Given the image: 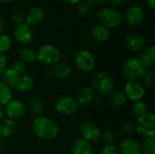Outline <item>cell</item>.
<instances>
[{"instance_id":"1","label":"cell","mask_w":155,"mask_h":154,"mask_svg":"<svg viewBox=\"0 0 155 154\" xmlns=\"http://www.w3.org/2000/svg\"><path fill=\"white\" fill-rule=\"evenodd\" d=\"M33 132L37 138L43 141H51L57 136L59 128L54 120L39 116L33 121Z\"/></svg>"},{"instance_id":"2","label":"cell","mask_w":155,"mask_h":154,"mask_svg":"<svg viewBox=\"0 0 155 154\" xmlns=\"http://www.w3.org/2000/svg\"><path fill=\"white\" fill-rule=\"evenodd\" d=\"M37 54V60L40 61L42 64H47V65H53L56 64L60 62L62 58V53L58 47H56L54 44H44L42 45Z\"/></svg>"},{"instance_id":"3","label":"cell","mask_w":155,"mask_h":154,"mask_svg":"<svg viewBox=\"0 0 155 154\" xmlns=\"http://www.w3.org/2000/svg\"><path fill=\"white\" fill-rule=\"evenodd\" d=\"M144 72L145 67L140 58L137 57H131L126 60L123 67V74L129 81L138 80L143 76Z\"/></svg>"},{"instance_id":"4","label":"cell","mask_w":155,"mask_h":154,"mask_svg":"<svg viewBox=\"0 0 155 154\" xmlns=\"http://www.w3.org/2000/svg\"><path fill=\"white\" fill-rule=\"evenodd\" d=\"M134 130L143 137L154 136L155 133V116L152 113H146L141 117L137 118Z\"/></svg>"},{"instance_id":"5","label":"cell","mask_w":155,"mask_h":154,"mask_svg":"<svg viewBox=\"0 0 155 154\" xmlns=\"http://www.w3.org/2000/svg\"><path fill=\"white\" fill-rule=\"evenodd\" d=\"M97 17L102 25L109 28H116L123 22V16L114 7H104L97 13Z\"/></svg>"},{"instance_id":"6","label":"cell","mask_w":155,"mask_h":154,"mask_svg":"<svg viewBox=\"0 0 155 154\" xmlns=\"http://www.w3.org/2000/svg\"><path fill=\"white\" fill-rule=\"evenodd\" d=\"M92 84L95 91L102 95H109L114 87L113 78L104 72L96 73L93 76Z\"/></svg>"},{"instance_id":"7","label":"cell","mask_w":155,"mask_h":154,"mask_svg":"<svg viewBox=\"0 0 155 154\" xmlns=\"http://www.w3.org/2000/svg\"><path fill=\"white\" fill-rule=\"evenodd\" d=\"M74 63L77 68L84 73L92 72L95 67V58L94 54L86 49H82L76 53Z\"/></svg>"},{"instance_id":"8","label":"cell","mask_w":155,"mask_h":154,"mask_svg":"<svg viewBox=\"0 0 155 154\" xmlns=\"http://www.w3.org/2000/svg\"><path fill=\"white\" fill-rule=\"evenodd\" d=\"M126 98L135 103L142 101L145 95V87L138 80L128 81L124 85V92Z\"/></svg>"},{"instance_id":"9","label":"cell","mask_w":155,"mask_h":154,"mask_svg":"<svg viewBox=\"0 0 155 154\" xmlns=\"http://www.w3.org/2000/svg\"><path fill=\"white\" fill-rule=\"evenodd\" d=\"M78 108L76 101L70 96H63L55 103V110L58 113L68 116L74 114Z\"/></svg>"},{"instance_id":"10","label":"cell","mask_w":155,"mask_h":154,"mask_svg":"<svg viewBox=\"0 0 155 154\" xmlns=\"http://www.w3.org/2000/svg\"><path fill=\"white\" fill-rule=\"evenodd\" d=\"M4 110H5V114H6V116L12 120H16V119L22 118L25 113V106H24L23 103L20 102L19 100L9 101L5 105Z\"/></svg>"},{"instance_id":"11","label":"cell","mask_w":155,"mask_h":154,"mask_svg":"<svg viewBox=\"0 0 155 154\" xmlns=\"http://www.w3.org/2000/svg\"><path fill=\"white\" fill-rule=\"evenodd\" d=\"M14 34H15V40L24 45L29 44L33 41V38H34V34H33V30L31 26H29L25 23H23L17 25L15 30Z\"/></svg>"},{"instance_id":"12","label":"cell","mask_w":155,"mask_h":154,"mask_svg":"<svg viewBox=\"0 0 155 154\" xmlns=\"http://www.w3.org/2000/svg\"><path fill=\"white\" fill-rule=\"evenodd\" d=\"M80 133L83 139L88 143H95L100 140L101 130L94 123H84L80 128Z\"/></svg>"},{"instance_id":"13","label":"cell","mask_w":155,"mask_h":154,"mask_svg":"<svg viewBox=\"0 0 155 154\" xmlns=\"http://www.w3.org/2000/svg\"><path fill=\"white\" fill-rule=\"evenodd\" d=\"M125 18L130 25L136 26L144 19V12L142 7L138 5H133L126 11Z\"/></svg>"},{"instance_id":"14","label":"cell","mask_w":155,"mask_h":154,"mask_svg":"<svg viewBox=\"0 0 155 154\" xmlns=\"http://www.w3.org/2000/svg\"><path fill=\"white\" fill-rule=\"evenodd\" d=\"M120 154H142L141 144L134 139H124L119 145Z\"/></svg>"},{"instance_id":"15","label":"cell","mask_w":155,"mask_h":154,"mask_svg":"<svg viewBox=\"0 0 155 154\" xmlns=\"http://www.w3.org/2000/svg\"><path fill=\"white\" fill-rule=\"evenodd\" d=\"M45 18V12L42 8L38 6L32 7L28 10L25 16V23L28 25L29 26L32 25H36L40 24L43 19Z\"/></svg>"},{"instance_id":"16","label":"cell","mask_w":155,"mask_h":154,"mask_svg":"<svg viewBox=\"0 0 155 154\" xmlns=\"http://www.w3.org/2000/svg\"><path fill=\"white\" fill-rule=\"evenodd\" d=\"M124 44L127 49L133 52H137L142 50L145 45V40L142 35L131 34L127 35L124 39Z\"/></svg>"},{"instance_id":"17","label":"cell","mask_w":155,"mask_h":154,"mask_svg":"<svg viewBox=\"0 0 155 154\" xmlns=\"http://www.w3.org/2000/svg\"><path fill=\"white\" fill-rule=\"evenodd\" d=\"M21 74H19L17 72L13 70L11 67L6 68L1 74L2 83L6 84L9 88H16L19 80H20Z\"/></svg>"},{"instance_id":"18","label":"cell","mask_w":155,"mask_h":154,"mask_svg":"<svg viewBox=\"0 0 155 154\" xmlns=\"http://www.w3.org/2000/svg\"><path fill=\"white\" fill-rule=\"evenodd\" d=\"M91 36L96 42L103 43V42H106L110 38L111 34H110V30L104 25H95L93 26L91 30Z\"/></svg>"},{"instance_id":"19","label":"cell","mask_w":155,"mask_h":154,"mask_svg":"<svg viewBox=\"0 0 155 154\" xmlns=\"http://www.w3.org/2000/svg\"><path fill=\"white\" fill-rule=\"evenodd\" d=\"M17 129V124L15 120L3 118L0 120V136L9 137L13 135Z\"/></svg>"},{"instance_id":"20","label":"cell","mask_w":155,"mask_h":154,"mask_svg":"<svg viewBox=\"0 0 155 154\" xmlns=\"http://www.w3.org/2000/svg\"><path fill=\"white\" fill-rule=\"evenodd\" d=\"M94 99V92L89 87H83L79 90L76 95V103L80 106H87L89 105Z\"/></svg>"},{"instance_id":"21","label":"cell","mask_w":155,"mask_h":154,"mask_svg":"<svg viewBox=\"0 0 155 154\" xmlns=\"http://www.w3.org/2000/svg\"><path fill=\"white\" fill-rule=\"evenodd\" d=\"M71 152L73 154H93V147L84 139H78L72 143Z\"/></svg>"},{"instance_id":"22","label":"cell","mask_w":155,"mask_h":154,"mask_svg":"<svg viewBox=\"0 0 155 154\" xmlns=\"http://www.w3.org/2000/svg\"><path fill=\"white\" fill-rule=\"evenodd\" d=\"M143 64L144 67L148 69H153L155 66V46L151 45L148 48H146L140 59Z\"/></svg>"},{"instance_id":"23","label":"cell","mask_w":155,"mask_h":154,"mask_svg":"<svg viewBox=\"0 0 155 154\" xmlns=\"http://www.w3.org/2000/svg\"><path fill=\"white\" fill-rule=\"evenodd\" d=\"M53 74L58 79H66L71 75L72 68L68 64L64 62H59L56 64H54L53 69Z\"/></svg>"},{"instance_id":"24","label":"cell","mask_w":155,"mask_h":154,"mask_svg":"<svg viewBox=\"0 0 155 154\" xmlns=\"http://www.w3.org/2000/svg\"><path fill=\"white\" fill-rule=\"evenodd\" d=\"M34 84L35 81L33 77L27 74H22L15 89L19 92H27L34 87Z\"/></svg>"},{"instance_id":"25","label":"cell","mask_w":155,"mask_h":154,"mask_svg":"<svg viewBox=\"0 0 155 154\" xmlns=\"http://www.w3.org/2000/svg\"><path fill=\"white\" fill-rule=\"evenodd\" d=\"M108 99H109L110 103L115 108H119V107L124 106L127 102V98H126L125 94L122 92L111 93L109 94Z\"/></svg>"},{"instance_id":"26","label":"cell","mask_w":155,"mask_h":154,"mask_svg":"<svg viewBox=\"0 0 155 154\" xmlns=\"http://www.w3.org/2000/svg\"><path fill=\"white\" fill-rule=\"evenodd\" d=\"M12 100V91L6 84L0 82V104L5 105Z\"/></svg>"},{"instance_id":"27","label":"cell","mask_w":155,"mask_h":154,"mask_svg":"<svg viewBox=\"0 0 155 154\" xmlns=\"http://www.w3.org/2000/svg\"><path fill=\"white\" fill-rule=\"evenodd\" d=\"M30 111L35 116H40L44 110V103L41 99L35 97L30 101Z\"/></svg>"},{"instance_id":"28","label":"cell","mask_w":155,"mask_h":154,"mask_svg":"<svg viewBox=\"0 0 155 154\" xmlns=\"http://www.w3.org/2000/svg\"><path fill=\"white\" fill-rule=\"evenodd\" d=\"M147 112V105L143 101H138L135 102L133 106H132V113L133 115L137 119L139 117H141L142 115L145 114Z\"/></svg>"},{"instance_id":"29","label":"cell","mask_w":155,"mask_h":154,"mask_svg":"<svg viewBox=\"0 0 155 154\" xmlns=\"http://www.w3.org/2000/svg\"><path fill=\"white\" fill-rule=\"evenodd\" d=\"M20 58L24 63H34L37 60V54L30 48H24L20 52Z\"/></svg>"},{"instance_id":"30","label":"cell","mask_w":155,"mask_h":154,"mask_svg":"<svg viewBox=\"0 0 155 154\" xmlns=\"http://www.w3.org/2000/svg\"><path fill=\"white\" fill-rule=\"evenodd\" d=\"M143 154H155V136H150L145 138L142 146Z\"/></svg>"},{"instance_id":"31","label":"cell","mask_w":155,"mask_h":154,"mask_svg":"<svg viewBox=\"0 0 155 154\" xmlns=\"http://www.w3.org/2000/svg\"><path fill=\"white\" fill-rule=\"evenodd\" d=\"M141 78H142V80H143L142 84H143L144 87H152V86L154 84V73H153V71L151 70V69L145 70V72L143 73V76H142Z\"/></svg>"},{"instance_id":"32","label":"cell","mask_w":155,"mask_h":154,"mask_svg":"<svg viewBox=\"0 0 155 154\" xmlns=\"http://www.w3.org/2000/svg\"><path fill=\"white\" fill-rule=\"evenodd\" d=\"M12 45V40L9 35L5 34H0V54L7 52Z\"/></svg>"},{"instance_id":"33","label":"cell","mask_w":155,"mask_h":154,"mask_svg":"<svg viewBox=\"0 0 155 154\" xmlns=\"http://www.w3.org/2000/svg\"><path fill=\"white\" fill-rule=\"evenodd\" d=\"M100 140L102 141V143L104 144L110 145V144H113L114 142L115 141V135H114V132H112L110 130H106V131L101 132Z\"/></svg>"},{"instance_id":"34","label":"cell","mask_w":155,"mask_h":154,"mask_svg":"<svg viewBox=\"0 0 155 154\" xmlns=\"http://www.w3.org/2000/svg\"><path fill=\"white\" fill-rule=\"evenodd\" d=\"M77 12L82 17H88L91 14V7L86 3H79L77 5Z\"/></svg>"},{"instance_id":"35","label":"cell","mask_w":155,"mask_h":154,"mask_svg":"<svg viewBox=\"0 0 155 154\" xmlns=\"http://www.w3.org/2000/svg\"><path fill=\"white\" fill-rule=\"evenodd\" d=\"M11 68L13 70H15V72H17L19 74H25V71H26V65H25V63H24L23 61L21 60H15L12 65H11Z\"/></svg>"},{"instance_id":"36","label":"cell","mask_w":155,"mask_h":154,"mask_svg":"<svg viewBox=\"0 0 155 154\" xmlns=\"http://www.w3.org/2000/svg\"><path fill=\"white\" fill-rule=\"evenodd\" d=\"M11 20H12L13 24L17 26V25H21V24L24 23L25 17H24V15H23L22 13H20V12H15L12 15V16H11Z\"/></svg>"},{"instance_id":"37","label":"cell","mask_w":155,"mask_h":154,"mask_svg":"<svg viewBox=\"0 0 155 154\" xmlns=\"http://www.w3.org/2000/svg\"><path fill=\"white\" fill-rule=\"evenodd\" d=\"M134 131V125L132 123H125L121 126V133L124 135H129Z\"/></svg>"},{"instance_id":"38","label":"cell","mask_w":155,"mask_h":154,"mask_svg":"<svg viewBox=\"0 0 155 154\" xmlns=\"http://www.w3.org/2000/svg\"><path fill=\"white\" fill-rule=\"evenodd\" d=\"M101 154H120V152L117 146L114 144H110V145H105L103 148Z\"/></svg>"},{"instance_id":"39","label":"cell","mask_w":155,"mask_h":154,"mask_svg":"<svg viewBox=\"0 0 155 154\" xmlns=\"http://www.w3.org/2000/svg\"><path fill=\"white\" fill-rule=\"evenodd\" d=\"M6 65H7L6 57L5 56L4 54H0V74H2V73L6 69Z\"/></svg>"},{"instance_id":"40","label":"cell","mask_w":155,"mask_h":154,"mask_svg":"<svg viewBox=\"0 0 155 154\" xmlns=\"http://www.w3.org/2000/svg\"><path fill=\"white\" fill-rule=\"evenodd\" d=\"M105 0H86V4L91 7V6H98L102 5Z\"/></svg>"},{"instance_id":"41","label":"cell","mask_w":155,"mask_h":154,"mask_svg":"<svg viewBox=\"0 0 155 154\" xmlns=\"http://www.w3.org/2000/svg\"><path fill=\"white\" fill-rule=\"evenodd\" d=\"M123 1L124 0H107V2H108V4L110 5H112V7L113 6H118V5H120L122 3H123Z\"/></svg>"},{"instance_id":"42","label":"cell","mask_w":155,"mask_h":154,"mask_svg":"<svg viewBox=\"0 0 155 154\" xmlns=\"http://www.w3.org/2000/svg\"><path fill=\"white\" fill-rule=\"evenodd\" d=\"M65 3H68L70 5H78L79 3L83 2V0H63Z\"/></svg>"},{"instance_id":"43","label":"cell","mask_w":155,"mask_h":154,"mask_svg":"<svg viewBox=\"0 0 155 154\" xmlns=\"http://www.w3.org/2000/svg\"><path fill=\"white\" fill-rule=\"evenodd\" d=\"M146 4L152 9H154L155 8V0H146Z\"/></svg>"},{"instance_id":"44","label":"cell","mask_w":155,"mask_h":154,"mask_svg":"<svg viewBox=\"0 0 155 154\" xmlns=\"http://www.w3.org/2000/svg\"><path fill=\"white\" fill-rule=\"evenodd\" d=\"M4 29H5V21H4V19L0 16V34L3 33Z\"/></svg>"},{"instance_id":"45","label":"cell","mask_w":155,"mask_h":154,"mask_svg":"<svg viewBox=\"0 0 155 154\" xmlns=\"http://www.w3.org/2000/svg\"><path fill=\"white\" fill-rule=\"evenodd\" d=\"M5 115V110H4V106L0 104V120L4 118Z\"/></svg>"},{"instance_id":"46","label":"cell","mask_w":155,"mask_h":154,"mask_svg":"<svg viewBox=\"0 0 155 154\" xmlns=\"http://www.w3.org/2000/svg\"><path fill=\"white\" fill-rule=\"evenodd\" d=\"M11 1H13V0H0V2H2V3H9Z\"/></svg>"}]
</instances>
